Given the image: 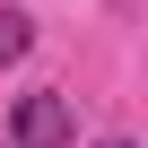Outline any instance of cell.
Segmentation results:
<instances>
[{"mask_svg":"<svg viewBox=\"0 0 148 148\" xmlns=\"http://www.w3.org/2000/svg\"><path fill=\"white\" fill-rule=\"evenodd\" d=\"M96 148H139V139H96Z\"/></svg>","mask_w":148,"mask_h":148,"instance_id":"cell-3","label":"cell"},{"mask_svg":"<svg viewBox=\"0 0 148 148\" xmlns=\"http://www.w3.org/2000/svg\"><path fill=\"white\" fill-rule=\"evenodd\" d=\"M70 139V105L44 87V96H26L18 105V122H9V148H61Z\"/></svg>","mask_w":148,"mask_h":148,"instance_id":"cell-1","label":"cell"},{"mask_svg":"<svg viewBox=\"0 0 148 148\" xmlns=\"http://www.w3.org/2000/svg\"><path fill=\"white\" fill-rule=\"evenodd\" d=\"M26 44H35V18H26V9H9V0H0V70H9V61H18Z\"/></svg>","mask_w":148,"mask_h":148,"instance_id":"cell-2","label":"cell"}]
</instances>
